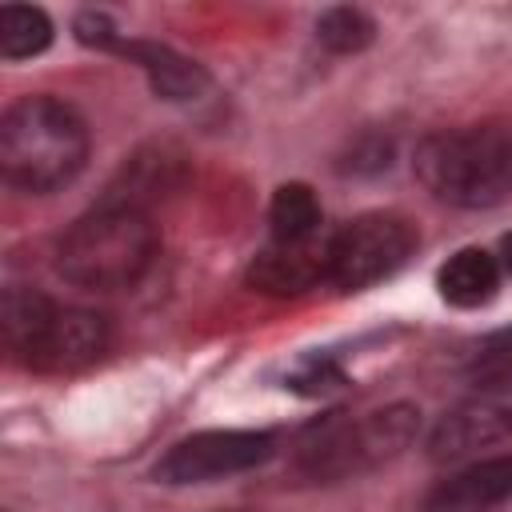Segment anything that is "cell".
Returning <instances> with one entry per match:
<instances>
[{
	"mask_svg": "<svg viewBox=\"0 0 512 512\" xmlns=\"http://www.w3.org/2000/svg\"><path fill=\"white\" fill-rule=\"evenodd\" d=\"M348 384V376L340 372L336 360L328 356H304L292 372H288V388L300 392V396H328V392H340Z\"/></svg>",
	"mask_w": 512,
	"mask_h": 512,
	"instance_id": "e0dca14e",
	"label": "cell"
},
{
	"mask_svg": "<svg viewBox=\"0 0 512 512\" xmlns=\"http://www.w3.org/2000/svg\"><path fill=\"white\" fill-rule=\"evenodd\" d=\"M500 260H504V268L512 272V232H508V236L500 240Z\"/></svg>",
	"mask_w": 512,
	"mask_h": 512,
	"instance_id": "ffe728a7",
	"label": "cell"
},
{
	"mask_svg": "<svg viewBox=\"0 0 512 512\" xmlns=\"http://www.w3.org/2000/svg\"><path fill=\"white\" fill-rule=\"evenodd\" d=\"M328 280V240H304V244H268L248 264V284L264 296H300Z\"/></svg>",
	"mask_w": 512,
	"mask_h": 512,
	"instance_id": "9c48e42d",
	"label": "cell"
},
{
	"mask_svg": "<svg viewBox=\"0 0 512 512\" xmlns=\"http://www.w3.org/2000/svg\"><path fill=\"white\" fill-rule=\"evenodd\" d=\"M160 236L144 208L100 200L56 244V268L68 284L92 292L132 288L156 260Z\"/></svg>",
	"mask_w": 512,
	"mask_h": 512,
	"instance_id": "3957f363",
	"label": "cell"
},
{
	"mask_svg": "<svg viewBox=\"0 0 512 512\" xmlns=\"http://www.w3.org/2000/svg\"><path fill=\"white\" fill-rule=\"evenodd\" d=\"M88 124L56 96H20L0 116V172L16 192L48 196L80 176Z\"/></svg>",
	"mask_w": 512,
	"mask_h": 512,
	"instance_id": "6da1fadb",
	"label": "cell"
},
{
	"mask_svg": "<svg viewBox=\"0 0 512 512\" xmlns=\"http://www.w3.org/2000/svg\"><path fill=\"white\" fill-rule=\"evenodd\" d=\"M412 220L396 212H368L328 236V280L344 292L372 288L376 280L392 276L416 252Z\"/></svg>",
	"mask_w": 512,
	"mask_h": 512,
	"instance_id": "5b68a950",
	"label": "cell"
},
{
	"mask_svg": "<svg viewBox=\"0 0 512 512\" xmlns=\"http://www.w3.org/2000/svg\"><path fill=\"white\" fill-rule=\"evenodd\" d=\"M268 224L276 244H304L320 232V200L308 184H280L268 204Z\"/></svg>",
	"mask_w": 512,
	"mask_h": 512,
	"instance_id": "4fadbf2b",
	"label": "cell"
},
{
	"mask_svg": "<svg viewBox=\"0 0 512 512\" xmlns=\"http://www.w3.org/2000/svg\"><path fill=\"white\" fill-rule=\"evenodd\" d=\"M420 184L456 208H492L512 196V120L432 132L412 160Z\"/></svg>",
	"mask_w": 512,
	"mask_h": 512,
	"instance_id": "7a4b0ae2",
	"label": "cell"
},
{
	"mask_svg": "<svg viewBox=\"0 0 512 512\" xmlns=\"http://www.w3.org/2000/svg\"><path fill=\"white\" fill-rule=\"evenodd\" d=\"M420 428L412 404H388L368 416L328 412L312 420L296 440V464L312 480H348L400 456Z\"/></svg>",
	"mask_w": 512,
	"mask_h": 512,
	"instance_id": "277c9868",
	"label": "cell"
},
{
	"mask_svg": "<svg viewBox=\"0 0 512 512\" xmlns=\"http://www.w3.org/2000/svg\"><path fill=\"white\" fill-rule=\"evenodd\" d=\"M512 496V456H492L444 476L420 504V512H488Z\"/></svg>",
	"mask_w": 512,
	"mask_h": 512,
	"instance_id": "8fae6325",
	"label": "cell"
},
{
	"mask_svg": "<svg viewBox=\"0 0 512 512\" xmlns=\"http://www.w3.org/2000/svg\"><path fill=\"white\" fill-rule=\"evenodd\" d=\"M48 44H52V20L40 8H28V4L0 8V56L4 60L40 56Z\"/></svg>",
	"mask_w": 512,
	"mask_h": 512,
	"instance_id": "5bb4252c",
	"label": "cell"
},
{
	"mask_svg": "<svg viewBox=\"0 0 512 512\" xmlns=\"http://www.w3.org/2000/svg\"><path fill=\"white\" fill-rule=\"evenodd\" d=\"M272 452H276L272 432L212 428V432H196V436L172 444L160 456V464L152 468V476L160 484H204V480H220L232 472H248L256 464H264Z\"/></svg>",
	"mask_w": 512,
	"mask_h": 512,
	"instance_id": "8992f818",
	"label": "cell"
},
{
	"mask_svg": "<svg viewBox=\"0 0 512 512\" xmlns=\"http://www.w3.org/2000/svg\"><path fill=\"white\" fill-rule=\"evenodd\" d=\"M500 284V268L484 248H460L456 256H448V264H440L436 272V288L452 308H480L496 296Z\"/></svg>",
	"mask_w": 512,
	"mask_h": 512,
	"instance_id": "7c38bea8",
	"label": "cell"
},
{
	"mask_svg": "<svg viewBox=\"0 0 512 512\" xmlns=\"http://www.w3.org/2000/svg\"><path fill=\"white\" fill-rule=\"evenodd\" d=\"M108 348V320L88 308H52L36 336L16 352L32 372H76Z\"/></svg>",
	"mask_w": 512,
	"mask_h": 512,
	"instance_id": "ba28073f",
	"label": "cell"
},
{
	"mask_svg": "<svg viewBox=\"0 0 512 512\" xmlns=\"http://www.w3.org/2000/svg\"><path fill=\"white\" fill-rule=\"evenodd\" d=\"M464 372H468V380H472V384H480V380H496V376H508V372H512V328H500V332L484 336V340L472 348V356H468Z\"/></svg>",
	"mask_w": 512,
	"mask_h": 512,
	"instance_id": "2e32d148",
	"label": "cell"
},
{
	"mask_svg": "<svg viewBox=\"0 0 512 512\" xmlns=\"http://www.w3.org/2000/svg\"><path fill=\"white\" fill-rule=\"evenodd\" d=\"M316 40L328 48V52H364L372 40H376V20L360 8H348V4H336L328 12H320L316 20Z\"/></svg>",
	"mask_w": 512,
	"mask_h": 512,
	"instance_id": "9a60e30c",
	"label": "cell"
},
{
	"mask_svg": "<svg viewBox=\"0 0 512 512\" xmlns=\"http://www.w3.org/2000/svg\"><path fill=\"white\" fill-rule=\"evenodd\" d=\"M72 32H76V40H80V44L100 48V52H108V48L120 40L116 24H112L104 12H80V16L72 20Z\"/></svg>",
	"mask_w": 512,
	"mask_h": 512,
	"instance_id": "d6986e66",
	"label": "cell"
},
{
	"mask_svg": "<svg viewBox=\"0 0 512 512\" xmlns=\"http://www.w3.org/2000/svg\"><path fill=\"white\" fill-rule=\"evenodd\" d=\"M508 432H512V372L472 384V392L436 420L428 436V456L460 460L476 448L504 440Z\"/></svg>",
	"mask_w": 512,
	"mask_h": 512,
	"instance_id": "52a82bcc",
	"label": "cell"
},
{
	"mask_svg": "<svg viewBox=\"0 0 512 512\" xmlns=\"http://www.w3.org/2000/svg\"><path fill=\"white\" fill-rule=\"evenodd\" d=\"M392 164V140H384V136H376V132H364L360 140H352V148H348V156H344V172H384Z\"/></svg>",
	"mask_w": 512,
	"mask_h": 512,
	"instance_id": "ac0fdd59",
	"label": "cell"
},
{
	"mask_svg": "<svg viewBox=\"0 0 512 512\" xmlns=\"http://www.w3.org/2000/svg\"><path fill=\"white\" fill-rule=\"evenodd\" d=\"M108 52L132 60L144 76H148V88L160 96V100H172V104H184V100H196L208 92V72L204 64H196L192 56L160 44V40H116Z\"/></svg>",
	"mask_w": 512,
	"mask_h": 512,
	"instance_id": "30bf717a",
	"label": "cell"
}]
</instances>
